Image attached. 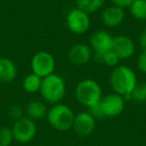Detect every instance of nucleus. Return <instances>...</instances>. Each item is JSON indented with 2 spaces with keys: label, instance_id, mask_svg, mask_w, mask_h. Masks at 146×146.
<instances>
[{
  "label": "nucleus",
  "instance_id": "obj_16",
  "mask_svg": "<svg viewBox=\"0 0 146 146\" xmlns=\"http://www.w3.org/2000/svg\"><path fill=\"white\" fill-rule=\"evenodd\" d=\"M105 0H76V5L79 9L88 14L95 13L103 7Z\"/></svg>",
  "mask_w": 146,
  "mask_h": 146
},
{
  "label": "nucleus",
  "instance_id": "obj_24",
  "mask_svg": "<svg viewBox=\"0 0 146 146\" xmlns=\"http://www.w3.org/2000/svg\"><path fill=\"white\" fill-rule=\"evenodd\" d=\"M113 5L115 6H118L120 8H128V7L131 5V3L133 2L134 0H110Z\"/></svg>",
  "mask_w": 146,
  "mask_h": 146
},
{
  "label": "nucleus",
  "instance_id": "obj_13",
  "mask_svg": "<svg viewBox=\"0 0 146 146\" xmlns=\"http://www.w3.org/2000/svg\"><path fill=\"white\" fill-rule=\"evenodd\" d=\"M124 19H125L124 9L115 5L106 7L101 13L102 23L108 28H115L120 26L123 23Z\"/></svg>",
  "mask_w": 146,
  "mask_h": 146
},
{
  "label": "nucleus",
  "instance_id": "obj_3",
  "mask_svg": "<svg viewBox=\"0 0 146 146\" xmlns=\"http://www.w3.org/2000/svg\"><path fill=\"white\" fill-rule=\"evenodd\" d=\"M39 92L44 101L51 103L52 105L60 103L66 94V83L61 76L53 73L42 78Z\"/></svg>",
  "mask_w": 146,
  "mask_h": 146
},
{
  "label": "nucleus",
  "instance_id": "obj_17",
  "mask_svg": "<svg viewBox=\"0 0 146 146\" xmlns=\"http://www.w3.org/2000/svg\"><path fill=\"white\" fill-rule=\"evenodd\" d=\"M41 82H42V78L37 76L34 73H31L23 79L22 87L27 93H35L40 90Z\"/></svg>",
  "mask_w": 146,
  "mask_h": 146
},
{
  "label": "nucleus",
  "instance_id": "obj_8",
  "mask_svg": "<svg viewBox=\"0 0 146 146\" xmlns=\"http://www.w3.org/2000/svg\"><path fill=\"white\" fill-rule=\"evenodd\" d=\"M124 97L116 93H109L103 96L99 102V107L104 118H113L119 116L125 109Z\"/></svg>",
  "mask_w": 146,
  "mask_h": 146
},
{
  "label": "nucleus",
  "instance_id": "obj_7",
  "mask_svg": "<svg viewBox=\"0 0 146 146\" xmlns=\"http://www.w3.org/2000/svg\"><path fill=\"white\" fill-rule=\"evenodd\" d=\"M56 62L52 55L47 51H39L31 59L32 73L41 78H44L54 73Z\"/></svg>",
  "mask_w": 146,
  "mask_h": 146
},
{
  "label": "nucleus",
  "instance_id": "obj_10",
  "mask_svg": "<svg viewBox=\"0 0 146 146\" xmlns=\"http://www.w3.org/2000/svg\"><path fill=\"white\" fill-rule=\"evenodd\" d=\"M113 37L105 30H97L90 36V45L96 58L112 50Z\"/></svg>",
  "mask_w": 146,
  "mask_h": 146
},
{
  "label": "nucleus",
  "instance_id": "obj_23",
  "mask_svg": "<svg viewBox=\"0 0 146 146\" xmlns=\"http://www.w3.org/2000/svg\"><path fill=\"white\" fill-rule=\"evenodd\" d=\"M137 67L139 71L146 74V48H143L137 59Z\"/></svg>",
  "mask_w": 146,
  "mask_h": 146
},
{
  "label": "nucleus",
  "instance_id": "obj_18",
  "mask_svg": "<svg viewBox=\"0 0 146 146\" xmlns=\"http://www.w3.org/2000/svg\"><path fill=\"white\" fill-rule=\"evenodd\" d=\"M128 8L133 18L146 21V0H134Z\"/></svg>",
  "mask_w": 146,
  "mask_h": 146
},
{
  "label": "nucleus",
  "instance_id": "obj_22",
  "mask_svg": "<svg viewBox=\"0 0 146 146\" xmlns=\"http://www.w3.org/2000/svg\"><path fill=\"white\" fill-rule=\"evenodd\" d=\"M9 116L15 121L23 117V109L19 105H12L9 108Z\"/></svg>",
  "mask_w": 146,
  "mask_h": 146
},
{
  "label": "nucleus",
  "instance_id": "obj_4",
  "mask_svg": "<svg viewBox=\"0 0 146 146\" xmlns=\"http://www.w3.org/2000/svg\"><path fill=\"white\" fill-rule=\"evenodd\" d=\"M75 114L68 105L63 103L53 104L47 110L46 118L52 128L57 131L64 132L72 128Z\"/></svg>",
  "mask_w": 146,
  "mask_h": 146
},
{
  "label": "nucleus",
  "instance_id": "obj_1",
  "mask_svg": "<svg viewBox=\"0 0 146 146\" xmlns=\"http://www.w3.org/2000/svg\"><path fill=\"white\" fill-rule=\"evenodd\" d=\"M109 82L114 93L121 95L125 100L130 99V95L138 83L136 73L126 65H117L114 67L110 74Z\"/></svg>",
  "mask_w": 146,
  "mask_h": 146
},
{
  "label": "nucleus",
  "instance_id": "obj_5",
  "mask_svg": "<svg viewBox=\"0 0 146 146\" xmlns=\"http://www.w3.org/2000/svg\"><path fill=\"white\" fill-rule=\"evenodd\" d=\"M11 130L15 141L25 144L34 139L37 133V126L34 120L30 119L27 116H23L22 118L14 122Z\"/></svg>",
  "mask_w": 146,
  "mask_h": 146
},
{
  "label": "nucleus",
  "instance_id": "obj_9",
  "mask_svg": "<svg viewBox=\"0 0 146 146\" xmlns=\"http://www.w3.org/2000/svg\"><path fill=\"white\" fill-rule=\"evenodd\" d=\"M96 127V119L89 113V111H82L76 114L73 120V132L78 136L85 137L93 133Z\"/></svg>",
  "mask_w": 146,
  "mask_h": 146
},
{
  "label": "nucleus",
  "instance_id": "obj_20",
  "mask_svg": "<svg viewBox=\"0 0 146 146\" xmlns=\"http://www.w3.org/2000/svg\"><path fill=\"white\" fill-rule=\"evenodd\" d=\"M97 60L109 67H116L118 65V63H119L120 59L118 58V56L113 51L110 50V51H108V52L104 53L101 56L97 57Z\"/></svg>",
  "mask_w": 146,
  "mask_h": 146
},
{
  "label": "nucleus",
  "instance_id": "obj_2",
  "mask_svg": "<svg viewBox=\"0 0 146 146\" xmlns=\"http://www.w3.org/2000/svg\"><path fill=\"white\" fill-rule=\"evenodd\" d=\"M75 97L80 104L91 108L99 103L103 97V92L100 84L96 80L85 78L76 86Z\"/></svg>",
  "mask_w": 146,
  "mask_h": 146
},
{
  "label": "nucleus",
  "instance_id": "obj_14",
  "mask_svg": "<svg viewBox=\"0 0 146 146\" xmlns=\"http://www.w3.org/2000/svg\"><path fill=\"white\" fill-rule=\"evenodd\" d=\"M17 75V68L14 62L8 58H0V82L8 83L15 79Z\"/></svg>",
  "mask_w": 146,
  "mask_h": 146
},
{
  "label": "nucleus",
  "instance_id": "obj_15",
  "mask_svg": "<svg viewBox=\"0 0 146 146\" xmlns=\"http://www.w3.org/2000/svg\"><path fill=\"white\" fill-rule=\"evenodd\" d=\"M47 107L45 103L39 100H33L29 102L26 106L25 112L27 114V117L32 120H39L42 119L43 117H46L47 114Z\"/></svg>",
  "mask_w": 146,
  "mask_h": 146
},
{
  "label": "nucleus",
  "instance_id": "obj_12",
  "mask_svg": "<svg viewBox=\"0 0 146 146\" xmlns=\"http://www.w3.org/2000/svg\"><path fill=\"white\" fill-rule=\"evenodd\" d=\"M92 51L91 47L85 43H76L72 45L67 53V58L72 64L76 66L85 65L91 60Z\"/></svg>",
  "mask_w": 146,
  "mask_h": 146
},
{
  "label": "nucleus",
  "instance_id": "obj_21",
  "mask_svg": "<svg viewBox=\"0 0 146 146\" xmlns=\"http://www.w3.org/2000/svg\"><path fill=\"white\" fill-rule=\"evenodd\" d=\"M12 130L8 127L0 128V146H10L13 142Z\"/></svg>",
  "mask_w": 146,
  "mask_h": 146
},
{
  "label": "nucleus",
  "instance_id": "obj_6",
  "mask_svg": "<svg viewBox=\"0 0 146 146\" xmlns=\"http://www.w3.org/2000/svg\"><path fill=\"white\" fill-rule=\"evenodd\" d=\"M90 15L78 7L71 9L66 15V26L74 34H84L90 28Z\"/></svg>",
  "mask_w": 146,
  "mask_h": 146
},
{
  "label": "nucleus",
  "instance_id": "obj_25",
  "mask_svg": "<svg viewBox=\"0 0 146 146\" xmlns=\"http://www.w3.org/2000/svg\"><path fill=\"white\" fill-rule=\"evenodd\" d=\"M139 41H140V45H141L142 49L146 48V24H145V26H144L143 33H142L141 36H140Z\"/></svg>",
  "mask_w": 146,
  "mask_h": 146
},
{
  "label": "nucleus",
  "instance_id": "obj_19",
  "mask_svg": "<svg viewBox=\"0 0 146 146\" xmlns=\"http://www.w3.org/2000/svg\"><path fill=\"white\" fill-rule=\"evenodd\" d=\"M130 99H132L136 103H145L146 102V81L138 82L135 88L130 95Z\"/></svg>",
  "mask_w": 146,
  "mask_h": 146
},
{
  "label": "nucleus",
  "instance_id": "obj_11",
  "mask_svg": "<svg viewBox=\"0 0 146 146\" xmlns=\"http://www.w3.org/2000/svg\"><path fill=\"white\" fill-rule=\"evenodd\" d=\"M112 51L117 55L120 60H126L133 56L135 53V43L127 35H117L113 37Z\"/></svg>",
  "mask_w": 146,
  "mask_h": 146
}]
</instances>
